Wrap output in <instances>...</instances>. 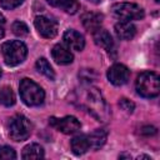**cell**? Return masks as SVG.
I'll return each mask as SVG.
<instances>
[{
	"instance_id": "1",
	"label": "cell",
	"mask_w": 160,
	"mask_h": 160,
	"mask_svg": "<svg viewBox=\"0 0 160 160\" xmlns=\"http://www.w3.org/2000/svg\"><path fill=\"white\" fill-rule=\"evenodd\" d=\"M85 106L88 111L98 120V121H106L109 119V106L104 100L101 92L96 88L89 89L85 98Z\"/></svg>"
},
{
	"instance_id": "2",
	"label": "cell",
	"mask_w": 160,
	"mask_h": 160,
	"mask_svg": "<svg viewBox=\"0 0 160 160\" xmlns=\"http://www.w3.org/2000/svg\"><path fill=\"white\" fill-rule=\"evenodd\" d=\"M1 52L5 64L9 66H15L25 60L28 55V48L20 40H11L2 44Z\"/></svg>"
},
{
	"instance_id": "3",
	"label": "cell",
	"mask_w": 160,
	"mask_h": 160,
	"mask_svg": "<svg viewBox=\"0 0 160 160\" xmlns=\"http://www.w3.org/2000/svg\"><path fill=\"white\" fill-rule=\"evenodd\" d=\"M136 91L144 98H155L160 91V80L158 74L144 71L136 79Z\"/></svg>"
},
{
	"instance_id": "4",
	"label": "cell",
	"mask_w": 160,
	"mask_h": 160,
	"mask_svg": "<svg viewBox=\"0 0 160 160\" xmlns=\"http://www.w3.org/2000/svg\"><path fill=\"white\" fill-rule=\"evenodd\" d=\"M20 89V96L21 100L29 105V106H38L42 104L45 99V92L44 90L32 80L30 79H22L19 85Z\"/></svg>"
},
{
	"instance_id": "5",
	"label": "cell",
	"mask_w": 160,
	"mask_h": 160,
	"mask_svg": "<svg viewBox=\"0 0 160 160\" xmlns=\"http://www.w3.org/2000/svg\"><path fill=\"white\" fill-rule=\"evenodd\" d=\"M31 134V122L22 115L14 116L9 122V135L14 141H24Z\"/></svg>"
},
{
	"instance_id": "6",
	"label": "cell",
	"mask_w": 160,
	"mask_h": 160,
	"mask_svg": "<svg viewBox=\"0 0 160 160\" xmlns=\"http://www.w3.org/2000/svg\"><path fill=\"white\" fill-rule=\"evenodd\" d=\"M112 14L122 21L140 20L144 18V10L132 2H119L111 6Z\"/></svg>"
},
{
	"instance_id": "7",
	"label": "cell",
	"mask_w": 160,
	"mask_h": 160,
	"mask_svg": "<svg viewBox=\"0 0 160 160\" xmlns=\"http://www.w3.org/2000/svg\"><path fill=\"white\" fill-rule=\"evenodd\" d=\"M50 124H51V126H54L55 129H58L59 131H61L62 134H66V135L74 134L78 130H80V128H81L80 121L75 116H65L61 119L51 118Z\"/></svg>"
},
{
	"instance_id": "8",
	"label": "cell",
	"mask_w": 160,
	"mask_h": 160,
	"mask_svg": "<svg viewBox=\"0 0 160 160\" xmlns=\"http://www.w3.org/2000/svg\"><path fill=\"white\" fill-rule=\"evenodd\" d=\"M38 32L46 39H52L58 34V22L46 16H38L34 21Z\"/></svg>"
},
{
	"instance_id": "9",
	"label": "cell",
	"mask_w": 160,
	"mask_h": 160,
	"mask_svg": "<svg viewBox=\"0 0 160 160\" xmlns=\"http://www.w3.org/2000/svg\"><path fill=\"white\" fill-rule=\"evenodd\" d=\"M129 78H130V71L122 64H114L108 70V79H109V81L111 84L116 85V86L126 84Z\"/></svg>"
},
{
	"instance_id": "10",
	"label": "cell",
	"mask_w": 160,
	"mask_h": 160,
	"mask_svg": "<svg viewBox=\"0 0 160 160\" xmlns=\"http://www.w3.org/2000/svg\"><path fill=\"white\" fill-rule=\"evenodd\" d=\"M64 42L72 50H76V51H81L85 46V40H84V36L78 32L76 30H66L64 32Z\"/></svg>"
},
{
	"instance_id": "11",
	"label": "cell",
	"mask_w": 160,
	"mask_h": 160,
	"mask_svg": "<svg viewBox=\"0 0 160 160\" xmlns=\"http://www.w3.org/2000/svg\"><path fill=\"white\" fill-rule=\"evenodd\" d=\"M81 22L88 31L94 32L95 30H98L100 28V25L102 22V15L100 12H94V11L86 12L81 16Z\"/></svg>"
},
{
	"instance_id": "12",
	"label": "cell",
	"mask_w": 160,
	"mask_h": 160,
	"mask_svg": "<svg viewBox=\"0 0 160 160\" xmlns=\"http://www.w3.org/2000/svg\"><path fill=\"white\" fill-rule=\"evenodd\" d=\"M92 38H94V41L98 46L105 49V50H111L112 46H114V41H112V38L110 35V32L105 29H101L99 28L98 30H95L92 32Z\"/></svg>"
},
{
	"instance_id": "13",
	"label": "cell",
	"mask_w": 160,
	"mask_h": 160,
	"mask_svg": "<svg viewBox=\"0 0 160 160\" xmlns=\"http://www.w3.org/2000/svg\"><path fill=\"white\" fill-rule=\"evenodd\" d=\"M51 56L55 60V62H58L60 65H68V64L72 62V59H74V56L70 52V50L66 49V48H64L60 44H58V45H55L52 48Z\"/></svg>"
},
{
	"instance_id": "14",
	"label": "cell",
	"mask_w": 160,
	"mask_h": 160,
	"mask_svg": "<svg viewBox=\"0 0 160 160\" xmlns=\"http://www.w3.org/2000/svg\"><path fill=\"white\" fill-rule=\"evenodd\" d=\"M115 34L121 40H131L136 34V28L130 21H120L115 25Z\"/></svg>"
},
{
	"instance_id": "15",
	"label": "cell",
	"mask_w": 160,
	"mask_h": 160,
	"mask_svg": "<svg viewBox=\"0 0 160 160\" xmlns=\"http://www.w3.org/2000/svg\"><path fill=\"white\" fill-rule=\"evenodd\" d=\"M86 136H88V140H89L90 149L98 150L105 144L106 138H108V132L104 129H96V130H94L91 134H89Z\"/></svg>"
},
{
	"instance_id": "16",
	"label": "cell",
	"mask_w": 160,
	"mask_h": 160,
	"mask_svg": "<svg viewBox=\"0 0 160 160\" xmlns=\"http://www.w3.org/2000/svg\"><path fill=\"white\" fill-rule=\"evenodd\" d=\"M50 5L64 10L68 14H75L80 9V4L76 0H46Z\"/></svg>"
},
{
	"instance_id": "17",
	"label": "cell",
	"mask_w": 160,
	"mask_h": 160,
	"mask_svg": "<svg viewBox=\"0 0 160 160\" xmlns=\"http://www.w3.org/2000/svg\"><path fill=\"white\" fill-rule=\"evenodd\" d=\"M71 150L75 155H82L85 154L88 150H90V145H89V140L86 135H79L75 136L71 140Z\"/></svg>"
},
{
	"instance_id": "18",
	"label": "cell",
	"mask_w": 160,
	"mask_h": 160,
	"mask_svg": "<svg viewBox=\"0 0 160 160\" xmlns=\"http://www.w3.org/2000/svg\"><path fill=\"white\" fill-rule=\"evenodd\" d=\"M22 159H41L44 158V150L38 144L26 145L22 149Z\"/></svg>"
},
{
	"instance_id": "19",
	"label": "cell",
	"mask_w": 160,
	"mask_h": 160,
	"mask_svg": "<svg viewBox=\"0 0 160 160\" xmlns=\"http://www.w3.org/2000/svg\"><path fill=\"white\" fill-rule=\"evenodd\" d=\"M35 66H36V70H38L40 74L45 75L48 79H50V80H54V79H55V72H54L51 65L49 64V61H48L46 59H44V58L39 59V60L36 61Z\"/></svg>"
},
{
	"instance_id": "20",
	"label": "cell",
	"mask_w": 160,
	"mask_h": 160,
	"mask_svg": "<svg viewBox=\"0 0 160 160\" xmlns=\"http://www.w3.org/2000/svg\"><path fill=\"white\" fill-rule=\"evenodd\" d=\"M0 104L4 106H12L15 104V94L9 86H4L0 90Z\"/></svg>"
},
{
	"instance_id": "21",
	"label": "cell",
	"mask_w": 160,
	"mask_h": 160,
	"mask_svg": "<svg viewBox=\"0 0 160 160\" xmlns=\"http://www.w3.org/2000/svg\"><path fill=\"white\" fill-rule=\"evenodd\" d=\"M11 30H12V32H14L16 36H20V38L26 36V35L29 34V28H28V25H26L25 22H22V21H19V20L12 24Z\"/></svg>"
},
{
	"instance_id": "22",
	"label": "cell",
	"mask_w": 160,
	"mask_h": 160,
	"mask_svg": "<svg viewBox=\"0 0 160 160\" xmlns=\"http://www.w3.org/2000/svg\"><path fill=\"white\" fill-rule=\"evenodd\" d=\"M79 78L82 82H92L96 79V72L92 69H82L79 72Z\"/></svg>"
},
{
	"instance_id": "23",
	"label": "cell",
	"mask_w": 160,
	"mask_h": 160,
	"mask_svg": "<svg viewBox=\"0 0 160 160\" xmlns=\"http://www.w3.org/2000/svg\"><path fill=\"white\" fill-rule=\"evenodd\" d=\"M10 160V159H16V152L12 148L2 145L0 146V160Z\"/></svg>"
},
{
	"instance_id": "24",
	"label": "cell",
	"mask_w": 160,
	"mask_h": 160,
	"mask_svg": "<svg viewBox=\"0 0 160 160\" xmlns=\"http://www.w3.org/2000/svg\"><path fill=\"white\" fill-rule=\"evenodd\" d=\"M22 2L24 0H0V6L5 10H12L19 5H21Z\"/></svg>"
},
{
	"instance_id": "25",
	"label": "cell",
	"mask_w": 160,
	"mask_h": 160,
	"mask_svg": "<svg viewBox=\"0 0 160 160\" xmlns=\"http://www.w3.org/2000/svg\"><path fill=\"white\" fill-rule=\"evenodd\" d=\"M119 106H120L124 111H126V112H132L134 109H135V104H134L132 101H130L129 99H125V98L120 99V101H119Z\"/></svg>"
},
{
	"instance_id": "26",
	"label": "cell",
	"mask_w": 160,
	"mask_h": 160,
	"mask_svg": "<svg viewBox=\"0 0 160 160\" xmlns=\"http://www.w3.org/2000/svg\"><path fill=\"white\" fill-rule=\"evenodd\" d=\"M140 134L142 135H146V136H150V135H155L156 134V129L154 126H150V125H146V126H142L140 129Z\"/></svg>"
},
{
	"instance_id": "27",
	"label": "cell",
	"mask_w": 160,
	"mask_h": 160,
	"mask_svg": "<svg viewBox=\"0 0 160 160\" xmlns=\"http://www.w3.org/2000/svg\"><path fill=\"white\" fill-rule=\"evenodd\" d=\"M4 35H5V31H4V28H2L1 25H0V39H1V38H2Z\"/></svg>"
},
{
	"instance_id": "28",
	"label": "cell",
	"mask_w": 160,
	"mask_h": 160,
	"mask_svg": "<svg viewBox=\"0 0 160 160\" xmlns=\"http://www.w3.org/2000/svg\"><path fill=\"white\" fill-rule=\"evenodd\" d=\"M138 159H148V160H151L149 156H145V155H141V156H138Z\"/></svg>"
},
{
	"instance_id": "29",
	"label": "cell",
	"mask_w": 160,
	"mask_h": 160,
	"mask_svg": "<svg viewBox=\"0 0 160 160\" xmlns=\"http://www.w3.org/2000/svg\"><path fill=\"white\" fill-rule=\"evenodd\" d=\"M4 22H5V18L0 14V24H4Z\"/></svg>"
},
{
	"instance_id": "30",
	"label": "cell",
	"mask_w": 160,
	"mask_h": 160,
	"mask_svg": "<svg viewBox=\"0 0 160 160\" xmlns=\"http://www.w3.org/2000/svg\"><path fill=\"white\" fill-rule=\"evenodd\" d=\"M119 158H128V159H130V155H125V154H122V155H120Z\"/></svg>"
},
{
	"instance_id": "31",
	"label": "cell",
	"mask_w": 160,
	"mask_h": 160,
	"mask_svg": "<svg viewBox=\"0 0 160 160\" xmlns=\"http://www.w3.org/2000/svg\"><path fill=\"white\" fill-rule=\"evenodd\" d=\"M88 1H90V2H94V4H98V2H100V0H88Z\"/></svg>"
},
{
	"instance_id": "32",
	"label": "cell",
	"mask_w": 160,
	"mask_h": 160,
	"mask_svg": "<svg viewBox=\"0 0 160 160\" xmlns=\"http://www.w3.org/2000/svg\"><path fill=\"white\" fill-rule=\"evenodd\" d=\"M154 1H155V2H159V1H160V0H154Z\"/></svg>"
},
{
	"instance_id": "33",
	"label": "cell",
	"mask_w": 160,
	"mask_h": 160,
	"mask_svg": "<svg viewBox=\"0 0 160 160\" xmlns=\"http://www.w3.org/2000/svg\"><path fill=\"white\" fill-rule=\"evenodd\" d=\"M0 76H1V69H0Z\"/></svg>"
}]
</instances>
